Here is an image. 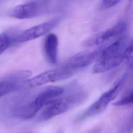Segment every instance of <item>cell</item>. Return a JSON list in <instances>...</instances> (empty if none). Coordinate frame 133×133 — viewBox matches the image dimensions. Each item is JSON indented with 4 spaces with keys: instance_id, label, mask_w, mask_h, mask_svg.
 Returning <instances> with one entry per match:
<instances>
[{
    "instance_id": "cell-8",
    "label": "cell",
    "mask_w": 133,
    "mask_h": 133,
    "mask_svg": "<svg viewBox=\"0 0 133 133\" xmlns=\"http://www.w3.org/2000/svg\"><path fill=\"white\" fill-rule=\"evenodd\" d=\"M69 78L66 70L61 66L42 73L36 76L25 81L26 87H35L49 82L61 81Z\"/></svg>"
},
{
    "instance_id": "cell-6",
    "label": "cell",
    "mask_w": 133,
    "mask_h": 133,
    "mask_svg": "<svg viewBox=\"0 0 133 133\" xmlns=\"http://www.w3.org/2000/svg\"><path fill=\"white\" fill-rule=\"evenodd\" d=\"M103 48L79 52L71 57L64 65L75 74L96 62Z\"/></svg>"
},
{
    "instance_id": "cell-2",
    "label": "cell",
    "mask_w": 133,
    "mask_h": 133,
    "mask_svg": "<svg viewBox=\"0 0 133 133\" xmlns=\"http://www.w3.org/2000/svg\"><path fill=\"white\" fill-rule=\"evenodd\" d=\"M127 37L122 35L104 47L92 68L93 73L105 72L126 62L125 50L128 44Z\"/></svg>"
},
{
    "instance_id": "cell-14",
    "label": "cell",
    "mask_w": 133,
    "mask_h": 133,
    "mask_svg": "<svg viewBox=\"0 0 133 133\" xmlns=\"http://www.w3.org/2000/svg\"><path fill=\"white\" fill-rule=\"evenodd\" d=\"M122 0H102L100 8L101 9H107L113 7L118 4Z\"/></svg>"
},
{
    "instance_id": "cell-9",
    "label": "cell",
    "mask_w": 133,
    "mask_h": 133,
    "mask_svg": "<svg viewBox=\"0 0 133 133\" xmlns=\"http://www.w3.org/2000/svg\"><path fill=\"white\" fill-rule=\"evenodd\" d=\"M59 21V19H55L33 26L25 30L16 37L15 41L21 43L38 38L54 28Z\"/></svg>"
},
{
    "instance_id": "cell-11",
    "label": "cell",
    "mask_w": 133,
    "mask_h": 133,
    "mask_svg": "<svg viewBox=\"0 0 133 133\" xmlns=\"http://www.w3.org/2000/svg\"><path fill=\"white\" fill-rule=\"evenodd\" d=\"M58 38L53 33L48 34L44 42V51L46 57L49 62L55 64L57 62Z\"/></svg>"
},
{
    "instance_id": "cell-5",
    "label": "cell",
    "mask_w": 133,
    "mask_h": 133,
    "mask_svg": "<svg viewBox=\"0 0 133 133\" xmlns=\"http://www.w3.org/2000/svg\"><path fill=\"white\" fill-rule=\"evenodd\" d=\"M127 28L126 22L124 20H120L105 31L86 39L83 44L85 47H92L106 44L108 42L115 40L122 36Z\"/></svg>"
},
{
    "instance_id": "cell-10",
    "label": "cell",
    "mask_w": 133,
    "mask_h": 133,
    "mask_svg": "<svg viewBox=\"0 0 133 133\" xmlns=\"http://www.w3.org/2000/svg\"><path fill=\"white\" fill-rule=\"evenodd\" d=\"M40 11L39 3L33 1L15 6L11 9L9 15L16 19H25L37 16Z\"/></svg>"
},
{
    "instance_id": "cell-15",
    "label": "cell",
    "mask_w": 133,
    "mask_h": 133,
    "mask_svg": "<svg viewBox=\"0 0 133 133\" xmlns=\"http://www.w3.org/2000/svg\"><path fill=\"white\" fill-rule=\"evenodd\" d=\"M133 129V114L128 119L124 127H123V132L128 133L131 132Z\"/></svg>"
},
{
    "instance_id": "cell-3",
    "label": "cell",
    "mask_w": 133,
    "mask_h": 133,
    "mask_svg": "<svg viewBox=\"0 0 133 133\" xmlns=\"http://www.w3.org/2000/svg\"><path fill=\"white\" fill-rule=\"evenodd\" d=\"M63 92L64 89L60 87H48L37 94L31 100L15 105L12 110V114L19 118H31L49 101L61 95Z\"/></svg>"
},
{
    "instance_id": "cell-13",
    "label": "cell",
    "mask_w": 133,
    "mask_h": 133,
    "mask_svg": "<svg viewBox=\"0 0 133 133\" xmlns=\"http://www.w3.org/2000/svg\"><path fill=\"white\" fill-rule=\"evenodd\" d=\"M14 42V39L7 33H0V55L3 53Z\"/></svg>"
},
{
    "instance_id": "cell-4",
    "label": "cell",
    "mask_w": 133,
    "mask_h": 133,
    "mask_svg": "<svg viewBox=\"0 0 133 133\" xmlns=\"http://www.w3.org/2000/svg\"><path fill=\"white\" fill-rule=\"evenodd\" d=\"M127 77V73H126L111 88L102 94L96 101L81 114L76 118V121L78 122L82 121L89 117L96 116L104 111L109 103L118 94Z\"/></svg>"
},
{
    "instance_id": "cell-12",
    "label": "cell",
    "mask_w": 133,
    "mask_h": 133,
    "mask_svg": "<svg viewBox=\"0 0 133 133\" xmlns=\"http://www.w3.org/2000/svg\"><path fill=\"white\" fill-rule=\"evenodd\" d=\"M131 104H133V85L127 90L121 99L113 103L115 106L126 105Z\"/></svg>"
},
{
    "instance_id": "cell-1",
    "label": "cell",
    "mask_w": 133,
    "mask_h": 133,
    "mask_svg": "<svg viewBox=\"0 0 133 133\" xmlns=\"http://www.w3.org/2000/svg\"><path fill=\"white\" fill-rule=\"evenodd\" d=\"M49 101L39 116V122L46 121L64 113L83 103L88 97L87 93L77 84H73L67 89L66 94Z\"/></svg>"
},
{
    "instance_id": "cell-16",
    "label": "cell",
    "mask_w": 133,
    "mask_h": 133,
    "mask_svg": "<svg viewBox=\"0 0 133 133\" xmlns=\"http://www.w3.org/2000/svg\"><path fill=\"white\" fill-rule=\"evenodd\" d=\"M128 66L129 69L133 71V57L131 59V60L128 62Z\"/></svg>"
},
{
    "instance_id": "cell-7",
    "label": "cell",
    "mask_w": 133,
    "mask_h": 133,
    "mask_svg": "<svg viewBox=\"0 0 133 133\" xmlns=\"http://www.w3.org/2000/svg\"><path fill=\"white\" fill-rule=\"evenodd\" d=\"M31 74L29 71H22L14 73L0 81V98L26 87V79Z\"/></svg>"
}]
</instances>
